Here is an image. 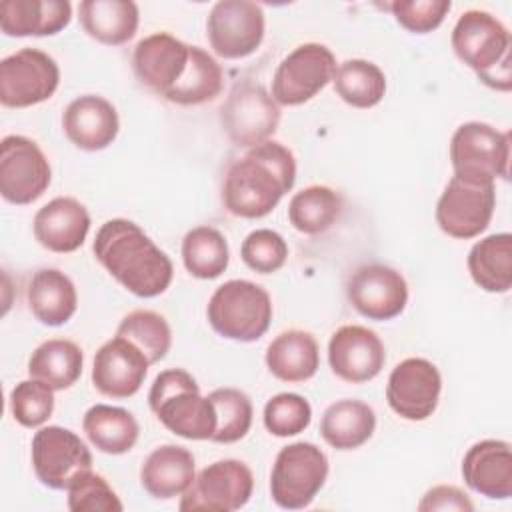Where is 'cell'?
Returning a JSON list of instances; mask_svg holds the SVG:
<instances>
[{"mask_svg":"<svg viewBox=\"0 0 512 512\" xmlns=\"http://www.w3.org/2000/svg\"><path fill=\"white\" fill-rule=\"evenodd\" d=\"M224 86V70L218 60L200 46H192L190 66L176 90L166 98L178 106H198L214 100Z\"/></svg>","mask_w":512,"mask_h":512,"instance_id":"d590c367","label":"cell"},{"mask_svg":"<svg viewBox=\"0 0 512 512\" xmlns=\"http://www.w3.org/2000/svg\"><path fill=\"white\" fill-rule=\"evenodd\" d=\"M452 48L462 64L476 72L488 88H512V40L508 28L486 10H466L454 24Z\"/></svg>","mask_w":512,"mask_h":512,"instance_id":"3957f363","label":"cell"},{"mask_svg":"<svg viewBox=\"0 0 512 512\" xmlns=\"http://www.w3.org/2000/svg\"><path fill=\"white\" fill-rule=\"evenodd\" d=\"M376 430L374 408L362 400H336L320 420L324 442L336 450H354L366 444Z\"/></svg>","mask_w":512,"mask_h":512,"instance_id":"f1b7e54d","label":"cell"},{"mask_svg":"<svg viewBox=\"0 0 512 512\" xmlns=\"http://www.w3.org/2000/svg\"><path fill=\"white\" fill-rule=\"evenodd\" d=\"M450 8V0H396L388 4L396 22L412 34H428L436 30Z\"/></svg>","mask_w":512,"mask_h":512,"instance_id":"7bdbcfd3","label":"cell"},{"mask_svg":"<svg viewBox=\"0 0 512 512\" xmlns=\"http://www.w3.org/2000/svg\"><path fill=\"white\" fill-rule=\"evenodd\" d=\"M52 168L40 146L20 134L0 142V194L6 202L24 206L36 202L50 186Z\"/></svg>","mask_w":512,"mask_h":512,"instance_id":"9a60e30c","label":"cell"},{"mask_svg":"<svg viewBox=\"0 0 512 512\" xmlns=\"http://www.w3.org/2000/svg\"><path fill=\"white\" fill-rule=\"evenodd\" d=\"M30 448L36 478L52 490H68L78 476L92 470L90 448L64 426H42L32 436Z\"/></svg>","mask_w":512,"mask_h":512,"instance_id":"9c48e42d","label":"cell"},{"mask_svg":"<svg viewBox=\"0 0 512 512\" xmlns=\"http://www.w3.org/2000/svg\"><path fill=\"white\" fill-rule=\"evenodd\" d=\"M72 20L68 0H4L0 2V30L6 36H52Z\"/></svg>","mask_w":512,"mask_h":512,"instance_id":"d4e9b609","label":"cell"},{"mask_svg":"<svg viewBox=\"0 0 512 512\" xmlns=\"http://www.w3.org/2000/svg\"><path fill=\"white\" fill-rule=\"evenodd\" d=\"M32 230L42 248L68 254L84 244L90 230V214L80 200L56 196L34 214Z\"/></svg>","mask_w":512,"mask_h":512,"instance_id":"7402d4cb","label":"cell"},{"mask_svg":"<svg viewBox=\"0 0 512 512\" xmlns=\"http://www.w3.org/2000/svg\"><path fill=\"white\" fill-rule=\"evenodd\" d=\"M92 252L102 268L138 298H156L172 284V260L128 218L104 222L96 232Z\"/></svg>","mask_w":512,"mask_h":512,"instance_id":"6da1fadb","label":"cell"},{"mask_svg":"<svg viewBox=\"0 0 512 512\" xmlns=\"http://www.w3.org/2000/svg\"><path fill=\"white\" fill-rule=\"evenodd\" d=\"M420 512H432V510H460V512H470L474 510V504L470 502L468 494L460 490L458 486L450 484H438L426 490L418 504Z\"/></svg>","mask_w":512,"mask_h":512,"instance_id":"ee69618b","label":"cell"},{"mask_svg":"<svg viewBox=\"0 0 512 512\" xmlns=\"http://www.w3.org/2000/svg\"><path fill=\"white\" fill-rule=\"evenodd\" d=\"M62 128L76 148L84 152H98L116 140L120 118L112 102L98 94H84L66 106L62 114Z\"/></svg>","mask_w":512,"mask_h":512,"instance_id":"44dd1931","label":"cell"},{"mask_svg":"<svg viewBox=\"0 0 512 512\" xmlns=\"http://www.w3.org/2000/svg\"><path fill=\"white\" fill-rule=\"evenodd\" d=\"M266 32L262 6L250 0H220L206 20V36L216 56L238 60L254 54Z\"/></svg>","mask_w":512,"mask_h":512,"instance_id":"5bb4252c","label":"cell"},{"mask_svg":"<svg viewBox=\"0 0 512 512\" xmlns=\"http://www.w3.org/2000/svg\"><path fill=\"white\" fill-rule=\"evenodd\" d=\"M328 478V458L312 442H292L276 454L270 472V496L284 510L312 504Z\"/></svg>","mask_w":512,"mask_h":512,"instance_id":"8992f818","label":"cell"},{"mask_svg":"<svg viewBox=\"0 0 512 512\" xmlns=\"http://www.w3.org/2000/svg\"><path fill=\"white\" fill-rule=\"evenodd\" d=\"M184 268L198 280H214L226 268L230 250L224 234L214 226H196L182 238Z\"/></svg>","mask_w":512,"mask_h":512,"instance_id":"e575fe53","label":"cell"},{"mask_svg":"<svg viewBox=\"0 0 512 512\" xmlns=\"http://www.w3.org/2000/svg\"><path fill=\"white\" fill-rule=\"evenodd\" d=\"M148 358L128 338L116 334L106 340L94 356L92 384L108 398L134 396L148 374Z\"/></svg>","mask_w":512,"mask_h":512,"instance_id":"ffe728a7","label":"cell"},{"mask_svg":"<svg viewBox=\"0 0 512 512\" xmlns=\"http://www.w3.org/2000/svg\"><path fill=\"white\" fill-rule=\"evenodd\" d=\"M240 256L250 270L258 274H274L286 264L288 244L276 230L258 228L242 240Z\"/></svg>","mask_w":512,"mask_h":512,"instance_id":"60d3db41","label":"cell"},{"mask_svg":"<svg viewBox=\"0 0 512 512\" xmlns=\"http://www.w3.org/2000/svg\"><path fill=\"white\" fill-rule=\"evenodd\" d=\"M442 376L426 358H406L396 364L386 382L388 406L404 420L422 422L430 418L440 400Z\"/></svg>","mask_w":512,"mask_h":512,"instance_id":"e0dca14e","label":"cell"},{"mask_svg":"<svg viewBox=\"0 0 512 512\" xmlns=\"http://www.w3.org/2000/svg\"><path fill=\"white\" fill-rule=\"evenodd\" d=\"M82 348L66 338L44 340L28 358V376L48 384L54 392L76 384L82 374Z\"/></svg>","mask_w":512,"mask_h":512,"instance_id":"1f68e13d","label":"cell"},{"mask_svg":"<svg viewBox=\"0 0 512 512\" xmlns=\"http://www.w3.org/2000/svg\"><path fill=\"white\" fill-rule=\"evenodd\" d=\"M254 490L252 470L234 458H224L202 468L190 488L180 496L178 508L184 512H232L248 504Z\"/></svg>","mask_w":512,"mask_h":512,"instance_id":"7c38bea8","label":"cell"},{"mask_svg":"<svg viewBox=\"0 0 512 512\" xmlns=\"http://www.w3.org/2000/svg\"><path fill=\"white\" fill-rule=\"evenodd\" d=\"M190 56V44L170 32H154L136 44L132 68L142 86L166 100L186 76Z\"/></svg>","mask_w":512,"mask_h":512,"instance_id":"ac0fdd59","label":"cell"},{"mask_svg":"<svg viewBox=\"0 0 512 512\" xmlns=\"http://www.w3.org/2000/svg\"><path fill=\"white\" fill-rule=\"evenodd\" d=\"M68 508L72 512H120L124 506L106 478L90 470L70 484Z\"/></svg>","mask_w":512,"mask_h":512,"instance_id":"b9f144b4","label":"cell"},{"mask_svg":"<svg viewBox=\"0 0 512 512\" xmlns=\"http://www.w3.org/2000/svg\"><path fill=\"white\" fill-rule=\"evenodd\" d=\"M116 334L128 338L136 344L142 354L148 358L150 364L164 360L172 346V330L166 318L154 310H132L128 312L118 328Z\"/></svg>","mask_w":512,"mask_h":512,"instance_id":"8d00e7d4","label":"cell"},{"mask_svg":"<svg viewBox=\"0 0 512 512\" xmlns=\"http://www.w3.org/2000/svg\"><path fill=\"white\" fill-rule=\"evenodd\" d=\"M296 182V158L290 148L276 140H266L234 160L224 172L222 204L238 218L268 216L282 196Z\"/></svg>","mask_w":512,"mask_h":512,"instance_id":"7a4b0ae2","label":"cell"},{"mask_svg":"<svg viewBox=\"0 0 512 512\" xmlns=\"http://www.w3.org/2000/svg\"><path fill=\"white\" fill-rule=\"evenodd\" d=\"M26 300L34 318L46 326L66 324L78 308L76 286L58 268L36 270L28 282Z\"/></svg>","mask_w":512,"mask_h":512,"instance_id":"4316f807","label":"cell"},{"mask_svg":"<svg viewBox=\"0 0 512 512\" xmlns=\"http://www.w3.org/2000/svg\"><path fill=\"white\" fill-rule=\"evenodd\" d=\"M220 122L232 144L252 148L274 136L280 124V108L266 88L242 82L232 88L222 104Z\"/></svg>","mask_w":512,"mask_h":512,"instance_id":"4fadbf2b","label":"cell"},{"mask_svg":"<svg viewBox=\"0 0 512 512\" xmlns=\"http://www.w3.org/2000/svg\"><path fill=\"white\" fill-rule=\"evenodd\" d=\"M60 84L56 60L38 48H20L0 62V102L6 108L36 106Z\"/></svg>","mask_w":512,"mask_h":512,"instance_id":"8fae6325","label":"cell"},{"mask_svg":"<svg viewBox=\"0 0 512 512\" xmlns=\"http://www.w3.org/2000/svg\"><path fill=\"white\" fill-rule=\"evenodd\" d=\"M266 366L282 382L298 384L310 380L320 368V348L316 338L300 328L280 332L266 348Z\"/></svg>","mask_w":512,"mask_h":512,"instance_id":"484cf974","label":"cell"},{"mask_svg":"<svg viewBox=\"0 0 512 512\" xmlns=\"http://www.w3.org/2000/svg\"><path fill=\"white\" fill-rule=\"evenodd\" d=\"M196 476V462L188 448L178 444H162L154 448L142 468V488L158 500H172L182 496Z\"/></svg>","mask_w":512,"mask_h":512,"instance_id":"cb8c5ba5","label":"cell"},{"mask_svg":"<svg viewBox=\"0 0 512 512\" xmlns=\"http://www.w3.org/2000/svg\"><path fill=\"white\" fill-rule=\"evenodd\" d=\"M496 208V182L452 176L436 204V224L456 240L480 236Z\"/></svg>","mask_w":512,"mask_h":512,"instance_id":"52a82bcc","label":"cell"},{"mask_svg":"<svg viewBox=\"0 0 512 512\" xmlns=\"http://www.w3.org/2000/svg\"><path fill=\"white\" fill-rule=\"evenodd\" d=\"M334 72L332 50L318 42H304L280 60L272 76V98L278 106H300L332 82Z\"/></svg>","mask_w":512,"mask_h":512,"instance_id":"30bf717a","label":"cell"},{"mask_svg":"<svg viewBox=\"0 0 512 512\" xmlns=\"http://www.w3.org/2000/svg\"><path fill=\"white\" fill-rule=\"evenodd\" d=\"M148 404L158 422L186 440H212L216 412L200 394L194 376L182 368L162 370L148 392Z\"/></svg>","mask_w":512,"mask_h":512,"instance_id":"277c9868","label":"cell"},{"mask_svg":"<svg viewBox=\"0 0 512 512\" xmlns=\"http://www.w3.org/2000/svg\"><path fill=\"white\" fill-rule=\"evenodd\" d=\"M466 264L478 288L490 294H506L512 286V234L484 236L470 248Z\"/></svg>","mask_w":512,"mask_h":512,"instance_id":"f546056e","label":"cell"},{"mask_svg":"<svg viewBox=\"0 0 512 512\" xmlns=\"http://www.w3.org/2000/svg\"><path fill=\"white\" fill-rule=\"evenodd\" d=\"M386 362V350L380 336L360 324L336 328L328 342V364L332 372L348 384L374 380Z\"/></svg>","mask_w":512,"mask_h":512,"instance_id":"d6986e66","label":"cell"},{"mask_svg":"<svg viewBox=\"0 0 512 512\" xmlns=\"http://www.w3.org/2000/svg\"><path fill=\"white\" fill-rule=\"evenodd\" d=\"M264 428L278 438H288L304 432L312 420L310 402L294 392H280L264 406Z\"/></svg>","mask_w":512,"mask_h":512,"instance_id":"f35d334b","label":"cell"},{"mask_svg":"<svg viewBox=\"0 0 512 512\" xmlns=\"http://www.w3.org/2000/svg\"><path fill=\"white\" fill-rule=\"evenodd\" d=\"M334 92L352 108H374L386 94V74L364 58H350L336 66Z\"/></svg>","mask_w":512,"mask_h":512,"instance_id":"836d02e7","label":"cell"},{"mask_svg":"<svg viewBox=\"0 0 512 512\" xmlns=\"http://www.w3.org/2000/svg\"><path fill=\"white\" fill-rule=\"evenodd\" d=\"M82 430L96 450L110 456L130 452L140 434L132 412L110 404L90 406L82 418Z\"/></svg>","mask_w":512,"mask_h":512,"instance_id":"4dcf8cb0","label":"cell"},{"mask_svg":"<svg viewBox=\"0 0 512 512\" xmlns=\"http://www.w3.org/2000/svg\"><path fill=\"white\" fill-rule=\"evenodd\" d=\"M450 164L456 176L508 180L510 132L476 120L460 124L450 140Z\"/></svg>","mask_w":512,"mask_h":512,"instance_id":"ba28073f","label":"cell"},{"mask_svg":"<svg viewBox=\"0 0 512 512\" xmlns=\"http://www.w3.org/2000/svg\"><path fill=\"white\" fill-rule=\"evenodd\" d=\"M342 196L324 184L302 188L290 198L288 220L294 230L316 236L334 226L342 212Z\"/></svg>","mask_w":512,"mask_h":512,"instance_id":"d6a6232c","label":"cell"},{"mask_svg":"<svg viewBox=\"0 0 512 512\" xmlns=\"http://www.w3.org/2000/svg\"><path fill=\"white\" fill-rule=\"evenodd\" d=\"M216 412V430L212 442L234 444L242 440L252 426L254 408L246 392L238 388H216L208 394Z\"/></svg>","mask_w":512,"mask_h":512,"instance_id":"74e56055","label":"cell"},{"mask_svg":"<svg viewBox=\"0 0 512 512\" xmlns=\"http://www.w3.org/2000/svg\"><path fill=\"white\" fill-rule=\"evenodd\" d=\"M208 322L216 334L234 342L260 340L272 322L270 294L250 280H228L208 300Z\"/></svg>","mask_w":512,"mask_h":512,"instance_id":"5b68a950","label":"cell"},{"mask_svg":"<svg viewBox=\"0 0 512 512\" xmlns=\"http://www.w3.org/2000/svg\"><path fill=\"white\" fill-rule=\"evenodd\" d=\"M78 14L84 32L106 46L126 44L140 24V10L132 0H82Z\"/></svg>","mask_w":512,"mask_h":512,"instance_id":"83f0119b","label":"cell"},{"mask_svg":"<svg viewBox=\"0 0 512 512\" xmlns=\"http://www.w3.org/2000/svg\"><path fill=\"white\" fill-rule=\"evenodd\" d=\"M462 478L470 490L490 500L512 496V448L506 440H480L462 458Z\"/></svg>","mask_w":512,"mask_h":512,"instance_id":"603a6c76","label":"cell"},{"mask_svg":"<svg viewBox=\"0 0 512 512\" xmlns=\"http://www.w3.org/2000/svg\"><path fill=\"white\" fill-rule=\"evenodd\" d=\"M350 306L364 318L384 322L400 316L408 304L404 276L388 264H362L346 282Z\"/></svg>","mask_w":512,"mask_h":512,"instance_id":"2e32d148","label":"cell"},{"mask_svg":"<svg viewBox=\"0 0 512 512\" xmlns=\"http://www.w3.org/2000/svg\"><path fill=\"white\" fill-rule=\"evenodd\" d=\"M10 412L24 428H40L54 412V390L34 378L18 382L10 390Z\"/></svg>","mask_w":512,"mask_h":512,"instance_id":"ab89813d","label":"cell"}]
</instances>
